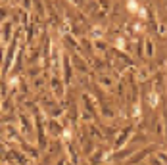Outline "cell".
Instances as JSON below:
<instances>
[{"instance_id": "6da1fadb", "label": "cell", "mask_w": 167, "mask_h": 165, "mask_svg": "<svg viewBox=\"0 0 167 165\" xmlns=\"http://www.w3.org/2000/svg\"><path fill=\"white\" fill-rule=\"evenodd\" d=\"M150 104H152V106H156V104H158V100H156V94L150 96Z\"/></svg>"}]
</instances>
